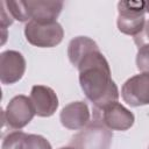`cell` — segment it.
I'll list each match as a JSON object with an SVG mask.
<instances>
[{"label": "cell", "instance_id": "obj_21", "mask_svg": "<svg viewBox=\"0 0 149 149\" xmlns=\"http://www.w3.org/2000/svg\"><path fill=\"white\" fill-rule=\"evenodd\" d=\"M148 149H149V147H148Z\"/></svg>", "mask_w": 149, "mask_h": 149}, {"label": "cell", "instance_id": "obj_6", "mask_svg": "<svg viewBox=\"0 0 149 149\" xmlns=\"http://www.w3.org/2000/svg\"><path fill=\"white\" fill-rule=\"evenodd\" d=\"M34 115L35 111L30 98L23 94L15 95L9 100L2 113L3 126H7L13 130H20L33 120Z\"/></svg>", "mask_w": 149, "mask_h": 149}, {"label": "cell", "instance_id": "obj_8", "mask_svg": "<svg viewBox=\"0 0 149 149\" xmlns=\"http://www.w3.org/2000/svg\"><path fill=\"white\" fill-rule=\"evenodd\" d=\"M26 59L16 50H6L0 55V80L3 85L17 83L24 74Z\"/></svg>", "mask_w": 149, "mask_h": 149}, {"label": "cell", "instance_id": "obj_19", "mask_svg": "<svg viewBox=\"0 0 149 149\" xmlns=\"http://www.w3.org/2000/svg\"><path fill=\"white\" fill-rule=\"evenodd\" d=\"M146 12H148V13H149V1H147V2H146Z\"/></svg>", "mask_w": 149, "mask_h": 149}, {"label": "cell", "instance_id": "obj_16", "mask_svg": "<svg viewBox=\"0 0 149 149\" xmlns=\"http://www.w3.org/2000/svg\"><path fill=\"white\" fill-rule=\"evenodd\" d=\"M136 68L141 72L149 73V44L139 48L136 54Z\"/></svg>", "mask_w": 149, "mask_h": 149}, {"label": "cell", "instance_id": "obj_12", "mask_svg": "<svg viewBox=\"0 0 149 149\" xmlns=\"http://www.w3.org/2000/svg\"><path fill=\"white\" fill-rule=\"evenodd\" d=\"M98 44L87 36H77L72 38L68 45V56L72 65L76 68L80 61L92 50L98 49Z\"/></svg>", "mask_w": 149, "mask_h": 149}, {"label": "cell", "instance_id": "obj_17", "mask_svg": "<svg viewBox=\"0 0 149 149\" xmlns=\"http://www.w3.org/2000/svg\"><path fill=\"white\" fill-rule=\"evenodd\" d=\"M134 42L137 45V48H141L146 44H149V20L146 21V24L140 34L134 36Z\"/></svg>", "mask_w": 149, "mask_h": 149}, {"label": "cell", "instance_id": "obj_15", "mask_svg": "<svg viewBox=\"0 0 149 149\" xmlns=\"http://www.w3.org/2000/svg\"><path fill=\"white\" fill-rule=\"evenodd\" d=\"M24 149H52V148L50 142L42 135L28 134L24 142Z\"/></svg>", "mask_w": 149, "mask_h": 149}, {"label": "cell", "instance_id": "obj_1", "mask_svg": "<svg viewBox=\"0 0 149 149\" xmlns=\"http://www.w3.org/2000/svg\"><path fill=\"white\" fill-rule=\"evenodd\" d=\"M77 69L80 87L94 108H102L118 101V86L112 79L108 62L99 48L88 52L80 61Z\"/></svg>", "mask_w": 149, "mask_h": 149}, {"label": "cell", "instance_id": "obj_2", "mask_svg": "<svg viewBox=\"0 0 149 149\" xmlns=\"http://www.w3.org/2000/svg\"><path fill=\"white\" fill-rule=\"evenodd\" d=\"M113 133L99 120L93 119L79 133L72 136L70 146L74 149H109Z\"/></svg>", "mask_w": 149, "mask_h": 149}, {"label": "cell", "instance_id": "obj_18", "mask_svg": "<svg viewBox=\"0 0 149 149\" xmlns=\"http://www.w3.org/2000/svg\"><path fill=\"white\" fill-rule=\"evenodd\" d=\"M1 7H2V9H1V28H2V31H3V42H5V38H6V28L13 23L14 19L12 17V15L7 10V8H5L3 1L1 2Z\"/></svg>", "mask_w": 149, "mask_h": 149}, {"label": "cell", "instance_id": "obj_5", "mask_svg": "<svg viewBox=\"0 0 149 149\" xmlns=\"http://www.w3.org/2000/svg\"><path fill=\"white\" fill-rule=\"evenodd\" d=\"M93 119L99 120L111 130H128L135 121L134 114L119 101L111 102L102 108L93 107Z\"/></svg>", "mask_w": 149, "mask_h": 149}, {"label": "cell", "instance_id": "obj_14", "mask_svg": "<svg viewBox=\"0 0 149 149\" xmlns=\"http://www.w3.org/2000/svg\"><path fill=\"white\" fill-rule=\"evenodd\" d=\"M27 135L28 134L21 130L10 132L5 136L1 144V149H24V142Z\"/></svg>", "mask_w": 149, "mask_h": 149}, {"label": "cell", "instance_id": "obj_3", "mask_svg": "<svg viewBox=\"0 0 149 149\" xmlns=\"http://www.w3.org/2000/svg\"><path fill=\"white\" fill-rule=\"evenodd\" d=\"M146 1H120L118 3V29L126 35L136 36L146 24Z\"/></svg>", "mask_w": 149, "mask_h": 149}, {"label": "cell", "instance_id": "obj_9", "mask_svg": "<svg viewBox=\"0 0 149 149\" xmlns=\"http://www.w3.org/2000/svg\"><path fill=\"white\" fill-rule=\"evenodd\" d=\"M30 101L35 111V115L41 118L51 116L58 107V98L56 92L45 85H34L30 91Z\"/></svg>", "mask_w": 149, "mask_h": 149}, {"label": "cell", "instance_id": "obj_4", "mask_svg": "<svg viewBox=\"0 0 149 149\" xmlns=\"http://www.w3.org/2000/svg\"><path fill=\"white\" fill-rule=\"evenodd\" d=\"M24 36L31 45L38 48H52L62 42L64 30L57 21L40 23L30 20L24 26Z\"/></svg>", "mask_w": 149, "mask_h": 149}, {"label": "cell", "instance_id": "obj_13", "mask_svg": "<svg viewBox=\"0 0 149 149\" xmlns=\"http://www.w3.org/2000/svg\"><path fill=\"white\" fill-rule=\"evenodd\" d=\"M3 2H5V6L7 7V10L9 12V14L14 20H17L20 22L30 21L24 1L19 0V1H3Z\"/></svg>", "mask_w": 149, "mask_h": 149}, {"label": "cell", "instance_id": "obj_20", "mask_svg": "<svg viewBox=\"0 0 149 149\" xmlns=\"http://www.w3.org/2000/svg\"><path fill=\"white\" fill-rule=\"evenodd\" d=\"M59 149H74V148L71 147V146H69V147H62V148H59Z\"/></svg>", "mask_w": 149, "mask_h": 149}, {"label": "cell", "instance_id": "obj_7", "mask_svg": "<svg viewBox=\"0 0 149 149\" xmlns=\"http://www.w3.org/2000/svg\"><path fill=\"white\" fill-rule=\"evenodd\" d=\"M121 97L133 107L149 105V73L141 72L127 79L122 85Z\"/></svg>", "mask_w": 149, "mask_h": 149}, {"label": "cell", "instance_id": "obj_11", "mask_svg": "<svg viewBox=\"0 0 149 149\" xmlns=\"http://www.w3.org/2000/svg\"><path fill=\"white\" fill-rule=\"evenodd\" d=\"M30 20L40 23H50L57 21L63 9L62 1L49 0H28L24 1Z\"/></svg>", "mask_w": 149, "mask_h": 149}, {"label": "cell", "instance_id": "obj_10", "mask_svg": "<svg viewBox=\"0 0 149 149\" xmlns=\"http://www.w3.org/2000/svg\"><path fill=\"white\" fill-rule=\"evenodd\" d=\"M90 109L84 101H73L63 107L59 114V120L63 127L71 130H79L86 127L90 122Z\"/></svg>", "mask_w": 149, "mask_h": 149}]
</instances>
